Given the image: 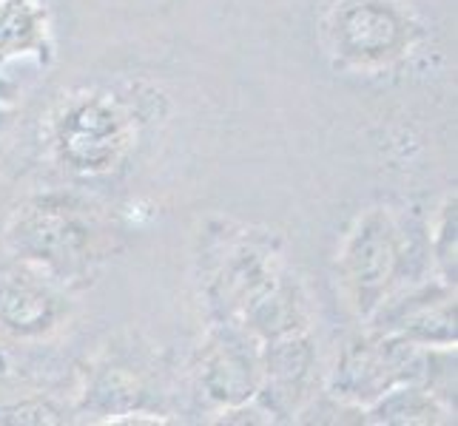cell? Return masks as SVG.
<instances>
[{"label":"cell","instance_id":"6da1fadb","mask_svg":"<svg viewBox=\"0 0 458 426\" xmlns=\"http://www.w3.org/2000/svg\"><path fill=\"white\" fill-rule=\"evenodd\" d=\"M197 290L211 322L274 341L308 330L310 310L302 281L274 230L211 219L197 233Z\"/></svg>","mask_w":458,"mask_h":426},{"label":"cell","instance_id":"7a4b0ae2","mask_svg":"<svg viewBox=\"0 0 458 426\" xmlns=\"http://www.w3.org/2000/svg\"><path fill=\"white\" fill-rule=\"evenodd\" d=\"M154 120V91L83 86L55 103L46 120V142L63 171L100 180L129 168Z\"/></svg>","mask_w":458,"mask_h":426},{"label":"cell","instance_id":"3957f363","mask_svg":"<svg viewBox=\"0 0 458 426\" xmlns=\"http://www.w3.org/2000/svg\"><path fill=\"white\" fill-rule=\"evenodd\" d=\"M6 250L14 262L49 276L63 290L89 288L108 256L100 213L72 194H38L12 211Z\"/></svg>","mask_w":458,"mask_h":426},{"label":"cell","instance_id":"277c9868","mask_svg":"<svg viewBox=\"0 0 458 426\" xmlns=\"http://www.w3.org/2000/svg\"><path fill=\"white\" fill-rule=\"evenodd\" d=\"M339 281L359 319L382 307L393 293L433 273L428 225L393 208H368L339 247Z\"/></svg>","mask_w":458,"mask_h":426},{"label":"cell","instance_id":"5b68a950","mask_svg":"<svg viewBox=\"0 0 458 426\" xmlns=\"http://www.w3.org/2000/svg\"><path fill=\"white\" fill-rule=\"evenodd\" d=\"M424 38L428 29L407 0H334L322 23L330 63L351 74L396 69Z\"/></svg>","mask_w":458,"mask_h":426},{"label":"cell","instance_id":"8992f818","mask_svg":"<svg viewBox=\"0 0 458 426\" xmlns=\"http://www.w3.org/2000/svg\"><path fill=\"white\" fill-rule=\"evenodd\" d=\"M424 347L402 336L368 330L365 336L344 344V350L330 372L327 392L353 406H370L387 389L399 384H419Z\"/></svg>","mask_w":458,"mask_h":426},{"label":"cell","instance_id":"52a82bcc","mask_svg":"<svg viewBox=\"0 0 458 426\" xmlns=\"http://www.w3.org/2000/svg\"><path fill=\"white\" fill-rule=\"evenodd\" d=\"M194 381L199 396L219 409L254 401L262 387V341L242 327L211 322L197 350Z\"/></svg>","mask_w":458,"mask_h":426},{"label":"cell","instance_id":"ba28073f","mask_svg":"<svg viewBox=\"0 0 458 426\" xmlns=\"http://www.w3.org/2000/svg\"><path fill=\"white\" fill-rule=\"evenodd\" d=\"M368 324L419 347H455V288L438 276L407 284L370 315Z\"/></svg>","mask_w":458,"mask_h":426},{"label":"cell","instance_id":"9c48e42d","mask_svg":"<svg viewBox=\"0 0 458 426\" xmlns=\"http://www.w3.org/2000/svg\"><path fill=\"white\" fill-rule=\"evenodd\" d=\"M316 370L319 355L308 330L274 341H262V387L257 404L265 415L276 421H293L302 406L316 396Z\"/></svg>","mask_w":458,"mask_h":426},{"label":"cell","instance_id":"30bf717a","mask_svg":"<svg viewBox=\"0 0 458 426\" xmlns=\"http://www.w3.org/2000/svg\"><path fill=\"white\" fill-rule=\"evenodd\" d=\"M69 310L66 290L35 267L18 262L0 273V330L6 336L46 338L69 319Z\"/></svg>","mask_w":458,"mask_h":426},{"label":"cell","instance_id":"8fae6325","mask_svg":"<svg viewBox=\"0 0 458 426\" xmlns=\"http://www.w3.org/2000/svg\"><path fill=\"white\" fill-rule=\"evenodd\" d=\"M55 54L49 14L40 0H0V63L14 57H38L49 63Z\"/></svg>","mask_w":458,"mask_h":426},{"label":"cell","instance_id":"7c38bea8","mask_svg":"<svg viewBox=\"0 0 458 426\" xmlns=\"http://www.w3.org/2000/svg\"><path fill=\"white\" fill-rule=\"evenodd\" d=\"M365 423L376 426H447L455 413L441 404L430 389L410 381L387 389L382 398L365 406Z\"/></svg>","mask_w":458,"mask_h":426},{"label":"cell","instance_id":"4fadbf2b","mask_svg":"<svg viewBox=\"0 0 458 426\" xmlns=\"http://www.w3.org/2000/svg\"><path fill=\"white\" fill-rule=\"evenodd\" d=\"M428 247H430V264L433 273L455 288L458 281V199L455 191L445 196L438 205L436 219L428 225Z\"/></svg>","mask_w":458,"mask_h":426},{"label":"cell","instance_id":"5bb4252c","mask_svg":"<svg viewBox=\"0 0 458 426\" xmlns=\"http://www.w3.org/2000/svg\"><path fill=\"white\" fill-rule=\"evenodd\" d=\"M419 384L455 413V347H424Z\"/></svg>","mask_w":458,"mask_h":426},{"label":"cell","instance_id":"9a60e30c","mask_svg":"<svg viewBox=\"0 0 458 426\" xmlns=\"http://www.w3.org/2000/svg\"><path fill=\"white\" fill-rule=\"evenodd\" d=\"M4 421H14V423H60V413L49 404H18L12 409H0V423Z\"/></svg>","mask_w":458,"mask_h":426},{"label":"cell","instance_id":"2e32d148","mask_svg":"<svg viewBox=\"0 0 458 426\" xmlns=\"http://www.w3.org/2000/svg\"><path fill=\"white\" fill-rule=\"evenodd\" d=\"M21 88L14 86L12 80H6V77H0V105H12L14 100H18Z\"/></svg>","mask_w":458,"mask_h":426},{"label":"cell","instance_id":"e0dca14e","mask_svg":"<svg viewBox=\"0 0 458 426\" xmlns=\"http://www.w3.org/2000/svg\"><path fill=\"white\" fill-rule=\"evenodd\" d=\"M14 122V108L12 105H0V134L9 131Z\"/></svg>","mask_w":458,"mask_h":426},{"label":"cell","instance_id":"ac0fdd59","mask_svg":"<svg viewBox=\"0 0 458 426\" xmlns=\"http://www.w3.org/2000/svg\"><path fill=\"white\" fill-rule=\"evenodd\" d=\"M40 4H46V0H40Z\"/></svg>","mask_w":458,"mask_h":426}]
</instances>
